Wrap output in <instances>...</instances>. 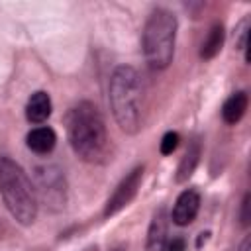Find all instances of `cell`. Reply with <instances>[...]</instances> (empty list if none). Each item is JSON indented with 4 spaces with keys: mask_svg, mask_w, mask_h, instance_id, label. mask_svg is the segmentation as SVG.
Returning <instances> with one entry per match:
<instances>
[{
    "mask_svg": "<svg viewBox=\"0 0 251 251\" xmlns=\"http://www.w3.org/2000/svg\"><path fill=\"white\" fill-rule=\"evenodd\" d=\"M67 135L73 151L86 163H102L110 151V139L102 114L92 102H78L67 118Z\"/></svg>",
    "mask_w": 251,
    "mask_h": 251,
    "instance_id": "cell-1",
    "label": "cell"
},
{
    "mask_svg": "<svg viewBox=\"0 0 251 251\" xmlns=\"http://www.w3.org/2000/svg\"><path fill=\"white\" fill-rule=\"evenodd\" d=\"M141 78L139 73L129 65H120L114 69L108 86V100L112 114L126 133H137L141 127Z\"/></svg>",
    "mask_w": 251,
    "mask_h": 251,
    "instance_id": "cell-2",
    "label": "cell"
},
{
    "mask_svg": "<svg viewBox=\"0 0 251 251\" xmlns=\"http://www.w3.org/2000/svg\"><path fill=\"white\" fill-rule=\"evenodd\" d=\"M0 192L12 218L31 226L37 216V196L25 171L10 157H0Z\"/></svg>",
    "mask_w": 251,
    "mask_h": 251,
    "instance_id": "cell-3",
    "label": "cell"
},
{
    "mask_svg": "<svg viewBox=\"0 0 251 251\" xmlns=\"http://www.w3.org/2000/svg\"><path fill=\"white\" fill-rule=\"evenodd\" d=\"M176 16L167 8H157L149 14L143 25V57L155 71L167 69L175 55Z\"/></svg>",
    "mask_w": 251,
    "mask_h": 251,
    "instance_id": "cell-4",
    "label": "cell"
},
{
    "mask_svg": "<svg viewBox=\"0 0 251 251\" xmlns=\"http://www.w3.org/2000/svg\"><path fill=\"white\" fill-rule=\"evenodd\" d=\"M35 180H37V192L43 204L53 212L63 210L67 202V186H65V176L61 169L55 165L37 167Z\"/></svg>",
    "mask_w": 251,
    "mask_h": 251,
    "instance_id": "cell-5",
    "label": "cell"
},
{
    "mask_svg": "<svg viewBox=\"0 0 251 251\" xmlns=\"http://www.w3.org/2000/svg\"><path fill=\"white\" fill-rule=\"evenodd\" d=\"M141 180H143V167H135L133 171H129L120 180V184L116 186V190L112 192V196L108 198L106 208H104V218L116 216L120 210H124L126 206H129V202L137 196V190L141 186Z\"/></svg>",
    "mask_w": 251,
    "mask_h": 251,
    "instance_id": "cell-6",
    "label": "cell"
},
{
    "mask_svg": "<svg viewBox=\"0 0 251 251\" xmlns=\"http://www.w3.org/2000/svg\"><path fill=\"white\" fill-rule=\"evenodd\" d=\"M200 210V194L194 188H186L178 194L175 208H173V222L176 226H188L194 222Z\"/></svg>",
    "mask_w": 251,
    "mask_h": 251,
    "instance_id": "cell-7",
    "label": "cell"
},
{
    "mask_svg": "<svg viewBox=\"0 0 251 251\" xmlns=\"http://www.w3.org/2000/svg\"><path fill=\"white\" fill-rule=\"evenodd\" d=\"M165 245H167V216H165V208H159L149 224L147 251H165Z\"/></svg>",
    "mask_w": 251,
    "mask_h": 251,
    "instance_id": "cell-8",
    "label": "cell"
},
{
    "mask_svg": "<svg viewBox=\"0 0 251 251\" xmlns=\"http://www.w3.org/2000/svg\"><path fill=\"white\" fill-rule=\"evenodd\" d=\"M51 96L45 90H37L29 96L25 106V118L31 124H43L51 116Z\"/></svg>",
    "mask_w": 251,
    "mask_h": 251,
    "instance_id": "cell-9",
    "label": "cell"
},
{
    "mask_svg": "<svg viewBox=\"0 0 251 251\" xmlns=\"http://www.w3.org/2000/svg\"><path fill=\"white\" fill-rule=\"evenodd\" d=\"M25 143H27V147H29L33 153H37V155H47V153L53 151V147H55V143H57V135H55V131H53L51 127L39 126V127H33V129L27 133Z\"/></svg>",
    "mask_w": 251,
    "mask_h": 251,
    "instance_id": "cell-10",
    "label": "cell"
},
{
    "mask_svg": "<svg viewBox=\"0 0 251 251\" xmlns=\"http://www.w3.org/2000/svg\"><path fill=\"white\" fill-rule=\"evenodd\" d=\"M247 104H249V98H247V94L243 90L233 92L224 102V106H222V118H224V122L229 124V126H235L243 118V114L247 110Z\"/></svg>",
    "mask_w": 251,
    "mask_h": 251,
    "instance_id": "cell-11",
    "label": "cell"
},
{
    "mask_svg": "<svg viewBox=\"0 0 251 251\" xmlns=\"http://www.w3.org/2000/svg\"><path fill=\"white\" fill-rule=\"evenodd\" d=\"M200 155H202V149H200V141L198 139H192L188 143V149L184 153V157L180 159V165L176 169V182H184L192 176L196 165L200 163Z\"/></svg>",
    "mask_w": 251,
    "mask_h": 251,
    "instance_id": "cell-12",
    "label": "cell"
},
{
    "mask_svg": "<svg viewBox=\"0 0 251 251\" xmlns=\"http://www.w3.org/2000/svg\"><path fill=\"white\" fill-rule=\"evenodd\" d=\"M222 45H224V25H222V24H214L212 29L208 31L206 39L202 41L200 57H202L204 61L214 59V57L222 51Z\"/></svg>",
    "mask_w": 251,
    "mask_h": 251,
    "instance_id": "cell-13",
    "label": "cell"
},
{
    "mask_svg": "<svg viewBox=\"0 0 251 251\" xmlns=\"http://www.w3.org/2000/svg\"><path fill=\"white\" fill-rule=\"evenodd\" d=\"M247 37H249V18H243L235 27V45H237V49H247Z\"/></svg>",
    "mask_w": 251,
    "mask_h": 251,
    "instance_id": "cell-14",
    "label": "cell"
},
{
    "mask_svg": "<svg viewBox=\"0 0 251 251\" xmlns=\"http://www.w3.org/2000/svg\"><path fill=\"white\" fill-rule=\"evenodd\" d=\"M178 141H180V135L176 131H167L161 139V153L163 155H171L176 147H178Z\"/></svg>",
    "mask_w": 251,
    "mask_h": 251,
    "instance_id": "cell-15",
    "label": "cell"
},
{
    "mask_svg": "<svg viewBox=\"0 0 251 251\" xmlns=\"http://www.w3.org/2000/svg\"><path fill=\"white\" fill-rule=\"evenodd\" d=\"M165 251H186V241H184V237H173L171 241H167Z\"/></svg>",
    "mask_w": 251,
    "mask_h": 251,
    "instance_id": "cell-16",
    "label": "cell"
},
{
    "mask_svg": "<svg viewBox=\"0 0 251 251\" xmlns=\"http://www.w3.org/2000/svg\"><path fill=\"white\" fill-rule=\"evenodd\" d=\"M249 206H251V196L245 194V198H243V202H241V224H243V226H249V220H251V216H249Z\"/></svg>",
    "mask_w": 251,
    "mask_h": 251,
    "instance_id": "cell-17",
    "label": "cell"
},
{
    "mask_svg": "<svg viewBox=\"0 0 251 251\" xmlns=\"http://www.w3.org/2000/svg\"><path fill=\"white\" fill-rule=\"evenodd\" d=\"M239 251H251V235H245V239L239 245Z\"/></svg>",
    "mask_w": 251,
    "mask_h": 251,
    "instance_id": "cell-18",
    "label": "cell"
},
{
    "mask_svg": "<svg viewBox=\"0 0 251 251\" xmlns=\"http://www.w3.org/2000/svg\"><path fill=\"white\" fill-rule=\"evenodd\" d=\"M208 235H210L208 231H204V233H200V237H198V241H196V247H198V249L202 247V243H206V239H208Z\"/></svg>",
    "mask_w": 251,
    "mask_h": 251,
    "instance_id": "cell-19",
    "label": "cell"
}]
</instances>
